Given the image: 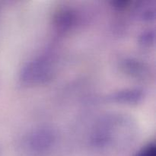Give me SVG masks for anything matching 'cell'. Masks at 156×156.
Returning <instances> with one entry per match:
<instances>
[{"label": "cell", "instance_id": "8992f818", "mask_svg": "<svg viewBox=\"0 0 156 156\" xmlns=\"http://www.w3.org/2000/svg\"><path fill=\"white\" fill-rule=\"evenodd\" d=\"M140 17L146 21L154 19L155 18V7L149 5L143 6L140 11Z\"/></svg>", "mask_w": 156, "mask_h": 156}, {"label": "cell", "instance_id": "7a4b0ae2", "mask_svg": "<svg viewBox=\"0 0 156 156\" xmlns=\"http://www.w3.org/2000/svg\"><path fill=\"white\" fill-rule=\"evenodd\" d=\"M58 143V133L50 126H38L26 131L18 142V146L27 156H46Z\"/></svg>", "mask_w": 156, "mask_h": 156}, {"label": "cell", "instance_id": "5b68a950", "mask_svg": "<svg viewBox=\"0 0 156 156\" xmlns=\"http://www.w3.org/2000/svg\"><path fill=\"white\" fill-rule=\"evenodd\" d=\"M123 67L125 69L126 73L136 76H143L147 71V67L145 66L143 62H140L137 59H126L123 62Z\"/></svg>", "mask_w": 156, "mask_h": 156}, {"label": "cell", "instance_id": "6da1fadb", "mask_svg": "<svg viewBox=\"0 0 156 156\" xmlns=\"http://www.w3.org/2000/svg\"><path fill=\"white\" fill-rule=\"evenodd\" d=\"M138 126L129 116L110 113L98 119L90 129L88 143L98 150L122 148L134 143Z\"/></svg>", "mask_w": 156, "mask_h": 156}, {"label": "cell", "instance_id": "277c9868", "mask_svg": "<svg viewBox=\"0 0 156 156\" xmlns=\"http://www.w3.org/2000/svg\"><path fill=\"white\" fill-rule=\"evenodd\" d=\"M143 97L144 93L140 88H124L112 93L108 99L117 103L136 104L139 103Z\"/></svg>", "mask_w": 156, "mask_h": 156}, {"label": "cell", "instance_id": "52a82bcc", "mask_svg": "<svg viewBox=\"0 0 156 156\" xmlns=\"http://www.w3.org/2000/svg\"><path fill=\"white\" fill-rule=\"evenodd\" d=\"M154 37H155V32L154 30H147L143 32V34L140 36V43L144 46H150L154 43Z\"/></svg>", "mask_w": 156, "mask_h": 156}, {"label": "cell", "instance_id": "3957f363", "mask_svg": "<svg viewBox=\"0 0 156 156\" xmlns=\"http://www.w3.org/2000/svg\"><path fill=\"white\" fill-rule=\"evenodd\" d=\"M56 71L55 58L51 54L44 53L24 64L19 73V80L26 86L44 85L53 79Z\"/></svg>", "mask_w": 156, "mask_h": 156}, {"label": "cell", "instance_id": "ba28073f", "mask_svg": "<svg viewBox=\"0 0 156 156\" xmlns=\"http://www.w3.org/2000/svg\"><path fill=\"white\" fill-rule=\"evenodd\" d=\"M136 156H155V146L152 143L147 145L137 153Z\"/></svg>", "mask_w": 156, "mask_h": 156}]
</instances>
